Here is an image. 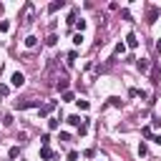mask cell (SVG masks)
<instances>
[{
	"label": "cell",
	"mask_w": 161,
	"mask_h": 161,
	"mask_svg": "<svg viewBox=\"0 0 161 161\" xmlns=\"http://www.w3.org/2000/svg\"><path fill=\"white\" fill-rule=\"evenodd\" d=\"M15 108H18V111H25V108H40V101H18Z\"/></svg>",
	"instance_id": "obj_1"
},
{
	"label": "cell",
	"mask_w": 161,
	"mask_h": 161,
	"mask_svg": "<svg viewBox=\"0 0 161 161\" xmlns=\"http://www.w3.org/2000/svg\"><path fill=\"white\" fill-rule=\"evenodd\" d=\"M33 13H35V8H33V3H28V5H25V15H23V23H30Z\"/></svg>",
	"instance_id": "obj_2"
},
{
	"label": "cell",
	"mask_w": 161,
	"mask_h": 161,
	"mask_svg": "<svg viewBox=\"0 0 161 161\" xmlns=\"http://www.w3.org/2000/svg\"><path fill=\"white\" fill-rule=\"evenodd\" d=\"M10 80H13V86H15V88H20V86L25 83V75H23V73H13V78H10Z\"/></svg>",
	"instance_id": "obj_3"
},
{
	"label": "cell",
	"mask_w": 161,
	"mask_h": 161,
	"mask_svg": "<svg viewBox=\"0 0 161 161\" xmlns=\"http://www.w3.org/2000/svg\"><path fill=\"white\" fill-rule=\"evenodd\" d=\"M60 8H65V3H63V0H55V3H50V5H48V13H58Z\"/></svg>",
	"instance_id": "obj_4"
},
{
	"label": "cell",
	"mask_w": 161,
	"mask_h": 161,
	"mask_svg": "<svg viewBox=\"0 0 161 161\" xmlns=\"http://www.w3.org/2000/svg\"><path fill=\"white\" fill-rule=\"evenodd\" d=\"M158 18V8H148V13H146V23H153Z\"/></svg>",
	"instance_id": "obj_5"
},
{
	"label": "cell",
	"mask_w": 161,
	"mask_h": 161,
	"mask_svg": "<svg viewBox=\"0 0 161 161\" xmlns=\"http://www.w3.org/2000/svg\"><path fill=\"white\" fill-rule=\"evenodd\" d=\"M136 45H138V38H136L133 33H128V35H126V48H136Z\"/></svg>",
	"instance_id": "obj_6"
},
{
	"label": "cell",
	"mask_w": 161,
	"mask_h": 161,
	"mask_svg": "<svg viewBox=\"0 0 161 161\" xmlns=\"http://www.w3.org/2000/svg\"><path fill=\"white\" fill-rule=\"evenodd\" d=\"M136 68H138L141 73H146V70H148V58H138V60H136Z\"/></svg>",
	"instance_id": "obj_7"
},
{
	"label": "cell",
	"mask_w": 161,
	"mask_h": 161,
	"mask_svg": "<svg viewBox=\"0 0 161 161\" xmlns=\"http://www.w3.org/2000/svg\"><path fill=\"white\" fill-rule=\"evenodd\" d=\"M53 108H55V101H48L45 106H40V116H48V113H50Z\"/></svg>",
	"instance_id": "obj_8"
},
{
	"label": "cell",
	"mask_w": 161,
	"mask_h": 161,
	"mask_svg": "<svg viewBox=\"0 0 161 161\" xmlns=\"http://www.w3.org/2000/svg\"><path fill=\"white\" fill-rule=\"evenodd\" d=\"M126 53V43H116V48H113V58L116 55H123Z\"/></svg>",
	"instance_id": "obj_9"
},
{
	"label": "cell",
	"mask_w": 161,
	"mask_h": 161,
	"mask_svg": "<svg viewBox=\"0 0 161 161\" xmlns=\"http://www.w3.org/2000/svg\"><path fill=\"white\" fill-rule=\"evenodd\" d=\"M40 158H43V161H48V158H53V151H50L48 146H43V148H40Z\"/></svg>",
	"instance_id": "obj_10"
},
{
	"label": "cell",
	"mask_w": 161,
	"mask_h": 161,
	"mask_svg": "<svg viewBox=\"0 0 161 161\" xmlns=\"http://www.w3.org/2000/svg\"><path fill=\"white\" fill-rule=\"evenodd\" d=\"M35 45H38V38L35 35H28L25 38V48H35Z\"/></svg>",
	"instance_id": "obj_11"
},
{
	"label": "cell",
	"mask_w": 161,
	"mask_h": 161,
	"mask_svg": "<svg viewBox=\"0 0 161 161\" xmlns=\"http://www.w3.org/2000/svg\"><path fill=\"white\" fill-rule=\"evenodd\" d=\"M83 121H86V118H80V116H68V123H70V126H80Z\"/></svg>",
	"instance_id": "obj_12"
},
{
	"label": "cell",
	"mask_w": 161,
	"mask_h": 161,
	"mask_svg": "<svg viewBox=\"0 0 161 161\" xmlns=\"http://www.w3.org/2000/svg\"><path fill=\"white\" fill-rule=\"evenodd\" d=\"M55 88H58V91H65V88H68V78H58Z\"/></svg>",
	"instance_id": "obj_13"
},
{
	"label": "cell",
	"mask_w": 161,
	"mask_h": 161,
	"mask_svg": "<svg viewBox=\"0 0 161 161\" xmlns=\"http://www.w3.org/2000/svg\"><path fill=\"white\" fill-rule=\"evenodd\" d=\"M8 156H10V161H15V158H18V156H20V146H13V148H10V153H8Z\"/></svg>",
	"instance_id": "obj_14"
},
{
	"label": "cell",
	"mask_w": 161,
	"mask_h": 161,
	"mask_svg": "<svg viewBox=\"0 0 161 161\" xmlns=\"http://www.w3.org/2000/svg\"><path fill=\"white\" fill-rule=\"evenodd\" d=\"M75 103H78V108H80V111H88V101H83V98H80V101H75Z\"/></svg>",
	"instance_id": "obj_15"
},
{
	"label": "cell",
	"mask_w": 161,
	"mask_h": 161,
	"mask_svg": "<svg viewBox=\"0 0 161 161\" xmlns=\"http://www.w3.org/2000/svg\"><path fill=\"white\" fill-rule=\"evenodd\" d=\"M48 128L55 131V128H58V121H55V118H48Z\"/></svg>",
	"instance_id": "obj_16"
},
{
	"label": "cell",
	"mask_w": 161,
	"mask_h": 161,
	"mask_svg": "<svg viewBox=\"0 0 161 161\" xmlns=\"http://www.w3.org/2000/svg\"><path fill=\"white\" fill-rule=\"evenodd\" d=\"M78 133H80V136H83V133H88V123H86V121L78 126Z\"/></svg>",
	"instance_id": "obj_17"
},
{
	"label": "cell",
	"mask_w": 161,
	"mask_h": 161,
	"mask_svg": "<svg viewBox=\"0 0 161 161\" xmlns=\"http://www.w3.org/2000/svg\"><path fill=\"white\" fill-rule=\"evenodd\" d=\"M148 153V148H146V143H138V156H146Z\"/></svg>",
	"instance_id": "obj_18"
},
{
	"label": "cell",
	"mask_w": 161,
	"mask_h": 161,
	"mask_svg": "<svg viewBox=\"0 0 161 161\" xmlns=\"http://www.w3.org/2000/svg\"><path fill=\"white\" fill-rule=\"evenodd\" d=\"M73 43H75V45H80V43H83V35H80V33H75V35H73Z\"/></svg>",
	"instance_id": "obj_19"
},
{
	"label": "cell",
	"mask_w": 161,
	"mask_h": 161,
	"mask_svg": "<svg viewBox=\"0 0 161 161\" xmlns=\"http://www.w3.org/2000/svg\"><path fill=\"white\" fill-rule=\"evenodd\" d=\"M40 143H43V146H48V143H50V136H48V133H43V136H40Z\"/></svg>",
	"instance_id": "obj_20"
},
{
	"label": "cell",
	"mask_w": 161,
	"mask_h": 161,
	"mask_svg": "<svg viewBox=\"0 0 161 161\" xmlns=\"http://www.w3.org/2000/svg\"><path fill=\"white\" fill-rule=\"evenodd\" d=\"M73 25H75V28H78V30H83V28H86V20H75V23H73Z\"/></svg>",
	"instance_id": "obj_21"
},
{
	"label": "cell",
	"mask_w": 161,
	"mask_h": 161,
	"mask_svg": "<svg viewBox=\"0 0 161 161\" xmlns=\"http://www.w3.org/2000/svg\"><path fill=\"white\" fill-rule=\"evenodd\" d=\"M45 43H48V45H55V43H58V38H55V35H48V40H45Z\"/></svg>",
	"instance_id": "obj_22"
},
{
	"label": "cell",
	"mask_w": 161,
	"mask_h": 161,
	"mask_svg": "<svg viewBox=\"0 0 161 161\" xmlns=\"http://www.w3.org/2000/svg\"><path fill=\"white\" fill-rule=\"evenodd\" d=\"M151 80H153V83H158V68H153V73H151Z\"/></svg>",
	"instance_id": "obj_23"
},
{
	"label": "cell",
	"mask_w": 161,
	"mask_h": 161,
	"mask_svg": "<svg viewBox=\"0 0 161 161\" xmlns=\"http://www.w3.org/2000/svg\"><path fill=\"white\" fill-rule=\"evenodd\" d=\"M3 126H13V116H5L3 118Z\"/></svg>",
	"instance_id": "obj_24"
},
{
	"label": "cell",
	"mask_w": 161,
	"mask_h": 161,
	"mask_svg": "<svg viewBox=\"0 0 161 161\" xmlns=\"http://www.w3.org/2000/svg\"><path fill=\"white\" fill-rule=\"evenodd\" d=\"M68 161H78V151H70L68 153Z\"/></svg>",
	"instance_id": "obj_25"
},
{
	"label": "cell",
	"mask_w": 161,
	"mask_h": 161,
	"mask_svg": "<svg viewBox=\"0 0 161 161\" xmlns=\"http://www.w3.org/2000/svg\"><path fill=\"white\" fill-rule=\"evenodd\" d=\"M8 28H10V23H5V20H3V23H0V30H3V33H5V30H8Z\"/></svg>",
	"instance_id": "obj_26"
},
{
	"label": "cell",
	"mask_w": 161,
	"mask_h": 161,
	"mask_svg": "<svg viewBox=\"0 0 161 161\" xmlns=\"http://www.w3.org/2000/svg\"><path fill=\"white\" fill-rule=\"evenodd\" d=\"M156 50H158V53H161V38H158V40H156Z\"/></svg>",
	"instance_id": "obj_27"
},
{
	"label": "cell",
	"mask_w": 161,
	"mask_h": 161,
	"mask_svg": "<svg viewBox=\"0 0 161 161\" xmlns=\"http://www.w3.org/2000/svg\"><path fill=\"white\" fill-rule=\"evenodd\" d=\"M153 141H156V143H158V146H161V136H156V138H153Z\"/></svg>",
	"instance_id": "obj_28"
}]
</instances>
